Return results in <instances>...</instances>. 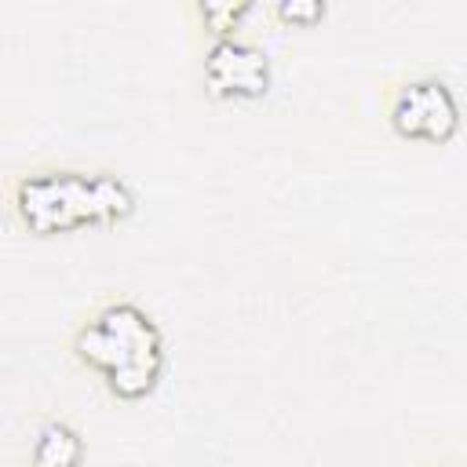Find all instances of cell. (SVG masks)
I'll return each mask as SVG.
<instances>
[{
	"label": "cell",
	"instance_id": "cell-1",
	"mask_svg": "<svg viewBox=\"0 0 467 467\" xmlns=\"http://www.w3.org/2000/svg\"><path fill=\"white\" fill-rule=\"evenodd\" d=\"M15 212L36 237L77 226H117L135 212V193L109 171H33L15 182Z\"/></svg>",
	"mask_w": 467,
	"mask_h": 467
},
{
	"label": "cell",
	"instance_id": "cell-2",
	"mask_svg": "<svg viewBox=\"0 0 467 467\" xmlns=\"http://www.w3.org/2000/svg\"><path fill=\"white\" fill-rule=\"evenodd\" d=\"M73 350L84 365L106 376L117 398H142L164 368V339L153 317L135 303H106L77 336Z\"/></svg>",
	"mask_w": 467,
	"mask_h": 467
},
{
	"label": "cell",
	"instance_id": "cell-3",
	"mask_svg": "<svg viewBox=\"0 0 467 467\" xmlns=\"http://www.w3.org/2000/svg\"><path fill=\"white\" fill-rule=\"evenodd\" d=\"M390 128L401 139L449 142L460 128V109H456L452 88L438 77L405 80L390 95Z\"/></svg>",
	"mask_w": 467,
	"mask_h": 467
},
{
	"label": "cell",
	"instance_id": "cell-4",
	"mask_svg": "<svg viewBox=\"0 0 467 467\" xmlns=\"http://www.w3.org/2000/svg\"><path fill=\"white\" fill-rule=\"evenodd\" d=\"M204 84L215 99H259L270 88V58L248 40L219 36L204 55Z\"/></svg>",
	"mask_w": 467,
	"mask_h": 467
},
{
	"label": "cell",
	"instance_id": "cell-5",
	"mask_svg": "<svg viewBox=\"0 0 467 467\" xmlns=\"http://www.w3.org/2000/svg\"><path fill=\"white\" fill-rule=\"evenodd\" d=\"M80 456H84V441L66 420L40 423L33 438V467H77Z\"/></svg>",
	"mask_w": 467,
	"mask_h": 467
},
{
	"label": "cell",
	"instance_id": "cell-6",
	"mask_svg": "<svg viewBox=\"0 0 467 467\" xmlns=\"http://www.w3.org/2000/svg\"><path fill=\"white\" fill-rule=\"evenodd\" d=\"M248 11H252V4H248V0H241V4H215V0L197 4L201 22H204L208 29H215L219 36H230V33L241 26V18H244Z\"/></svg>",
	"mask_w": 467,
	"mask_h": 467
},
{
	"label": "cell",
	"instance_id": "cell-7",
	"mask_svg": "<svg viewBox=\"0 0 467 467\" xmlns=\"http://www.w3.org/2000/svg\"><path fill=\"white\" fill-rule=\"evenodd\" d=\"M277 18L310 26V22L325 18V4H321V0H281V4H277Z\"/></svg>",
	"mask_w": 467,
	"mask_h": 467
},
{
	"label": "cell",
	"instance_id": "cell-8",
	"mask_svg": "<svg viewBox=\"0 0 467 467\" xmlns=\"http://www.w3.org/2000/svg\"><path fill=\"white\" fill-rule=\"evenodd\" d=\"M449 467H456V463H449Z\"/></svg>",
	"mask_w": 467,
	"mask_h": 467
}]
</instances>
